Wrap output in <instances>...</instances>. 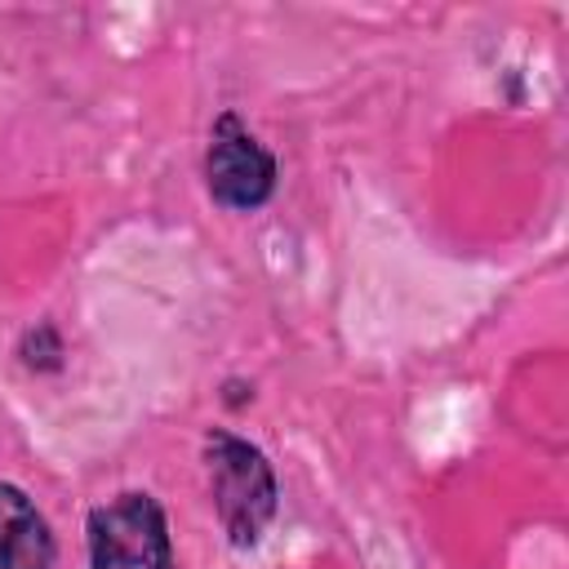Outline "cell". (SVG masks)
Here are the masks:
<instances>
[{
	"instance_id": "6da1fadb",
	"label": "cell",
	"mask_w": 569,
	"mask_h": 569,
	"mask_svg": "<svg viewBox=\"0 0 569 569\" xmlns=\"http://www.w3.org/2000/svg\"><path fill=\"white\" fill-rule=\"evenodd\" d=\"M204 471H209V498L218 511V525L236 551L258 547L267 533L280 489L267 453L231 431H209L204 436Z\"/></svg>"
},
{
	"instance_id": "7a4b0ae2",
	"label": "cell",
	"mask_w": 569,
	"mask_h": 569,
	"mask_svg": "<svg viewBox=\"0 0 569 569\" xmlns=\"http://www.w3.org/2000/svg\"><path fill=\"white\" fill-rule=\"evenodd\" d=\"M89 569H173L164 507L142 493H116L89 511Z\"/></svg>"
},
{
	"instance_id": "3957f363",
	"label": "cell",
	"mask_w": 569,
	"mask_h": 569,
	"mask_svg": "<svg viewBox=\"0 0 569 569\" xmlns=\"http://www.w3.org/2000/svg\"><path fill=\"white\" fill-rule=\"evenodd\" d=\"M204 182H209V196L236 213L262 209L276 191V156L240 124L236 111H222L209 129Z\"/></svg>"
},
{
	"instance_id": "277c9868",
	"label": "cell",
	"mask_w": 569,
	"mask_h": 569,
	"mask_svg": "<svg viewBox=\"0 0 569 569\" xmlns=\"http://www.w3.org/2000/svg\"><path fill=\"white\" fill-rule=\"evenodd\" d=\"M58 542L27 489L0 480V569H53Z\"/></svg>"
},
{
	"instance_id": "5b68a950",
	"label": "cell",
	"mask_w": 569,
	"mask_h": 569,
	"mask_svg": "<svg viewBox=\"0 0 569 569\" xmlns=\"http://www.w3.org/2000/svg\"><path fill=\"white\" fill-rule=\"evenodd\" d=\"M22 365L27 369H58L62 365V338L53 333V325H36L27 338H22Z\"/></svg>"
}]
</instances>
